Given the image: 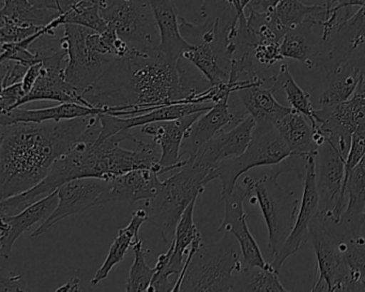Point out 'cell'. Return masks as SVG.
<instances>
[{
  "mask_svg": "<svg viewBox=\"0 0 365 292\" xmlns=\"http://www.w3.org/2000/svg\"><path fill=\"white\" fill-rule=\"evenodd\" d=\"M68 58V43L61 37V48L48 52L41 57L42 70L39 78L31 93H27L18 108L34 101H56L61 103H78L89 106L88 102L82 97V91L70 84L65 76L63 66Z\"/></svg>",
  "mask_w": 365,
  "mask_h": 292,
  "instance_id": "obj_13",
  "label": "cell"
},
{
  "mask_svg": "<svg viewBox=\"0 0 365 292\" xmlns=\"http://www.w3.org/2000/svg\"><path fill=\"white\" fill-rule=\"evenodd\" d=\"M307 0H282L275 9V16L284 28L289 29L312 21L320 25L326 20V5H307Z\"/></svg>",
  "mask_w": 365,
  "mask_h": 292,
  "instance_id": "obj_32",
  "label": "cell"
},
{
  "mask_svg": "<svg viewBox=\"0 0 365 292\" xmlns=\"http://www.w3.org/2000/svg\"><path fill=\"white\" fill-rule=\"evenodd\" d=\"M316 185L319 196L318 217L332 223H339L347 206L344 193L346 157L329 140L316 155Z\"/></svg>",
  "mask_w": 365,
  "mask_h": 292,
  "instance_id": "obj_10",
  "label": "cell"
},
{
  "mask_svg": "<svg viewBox=\"0 0 365 292\" xmlns=\"http://www.w3.org/2000/svg\"><path fill=\"white\" fill-rule=\"evenodd\" d=\"M230 99V95H226L215 102L210 110L204 113L192 125L181 145V157L185 155H187V159L195 157L198 150L211 138L224 131L225 127H234L245 118L232 112Z\"/></svg>",
  "mask_w": 365,
  "mask_h": 292,
  "instance_id": "obj_18",
  "label": "cell"
},
{
  "mask_svg": "<svg viewBox=\"0 0 365 292\" xmlns=\"http://www.w3.org/2000/svg\"><path fill=\"white\" fill-rule=\"evenodd\" d=\"M98 115L59 122H19L0 125L1 199L39 184L76 142Z\"/></svg>",
  "mask_w": 365,
  "mask_h": 292,
  "instance_id": "obj_3",
  "label": "cell"
},
{
  "mask_svg": "<svg viewBox=\"0 0 365 292\" xmlns=\"http://www.w3.org/2000/svg\"><path fill=\"white\" fill-rule=\"evenodd\" d=\"M314 25L307 21L289 29L281 41L282 56L299 61L309 70L322 67L326 53V42L314 33Z\"/></svg>",
  "mask_w": 365,
  "mask_h": 292,
  "instance_id": "obj_21",
  "label": "cell"
},
{
  "mask_svg": "<svg viewBox=\"0 0 365 292\" xmlns=\"http://www.w3.org/2000/svg\"><path fill=\"white\" fill-rule=\"evenodd\" d=\"M333 3H334V0H324V5H326L327 10L330 9Z\"/></svg>",
  "mask_w": 365,
  "mask_h": 292,
  "instance_id": "obj_46",
  "label": "cell"
},
{
  "mask_svg": "<svg viewBox=\"0 0 365 292\" xmlns=\"http://www.w3.org/2000/svg\"><path fill=\"white\" fill-rule=\"evenodd\" d=\"M282 0H251L245 9L253 10L259 14L274 12Z\"/></svg>",
  "mask_w": 365,
  "mask_h": 292,
  "instance_id": "obj_42",
  "label": "cell"
},
{
  "mask_svg": "<svg viewBox=\"0 0 365 292\" xmlns=\"http://www.w3.org/2000/svg\"><path fill=\"white\" fill-rule=\"evenodd\" d=\"M215 105L213 102L202 103H179L162 106L149 113L132 117H118L110 114H99L102 131L100 140H106L119 132L130 131L133 127H143L159 121L174 120L194 113L207 112Z\"/></svg>",
  "mask_w": 365,
  "mask_h": 292,
  "instance_id": "obj_20",
  "label": "cell"
},
{
  "mask_svg": "<svg viewBox=\"0 0 365 292\" xmlns=\"http://www.w3.org/2000/svg\"><path fill=\"white\" fill-rule=\"evenodd\" d=\"M110 181L97 178H81L69 181L58 189V204L51 217L31 236H41L53 226L71 215L81 214L88 209L101 206V198L110 189Z\"/></svg>",
  "mask_w": 365,
  "mask_h": 292,
  "instance_id": "obj_14",
  "label": "cell"
},
{
  "mask_svg": "<svg viewBox=\"0 0 365 292\" xmlns=\"http://www.w3.org/2000/svg\"><path fill=\"white\" fill-rule=\"evenodd\" d=\"M254 179L245 177L241 184H236L232 193L222 196L225 207V215L220 226L219 234H230L238 241L242 254V266L266 268L268 262L264 259L262 251L247 225L245 211V199L253 196Z\"/></svg>",
  "mask_w": 365,
  "mask_h": 292,
  "instance_id": "obj_11",
  "label": "cell"
},
{
  "mask_svg": "<svg viewBox=\"0 0 365 292\" xmlns=\"http://www.w3.org/2000/svg\"><path fill=\"white\" fill-rule=\"evenodd\" d=\"M1 22V21H0ZM44 26H19L12 23L1 22L0 25V39L1 44L16 43L23 41L31 36L41 31Z\"/></svg>",
  "mask_w": 365,
  "mask_h": 292,
  "instance_id": "obj_38",
  "label": "cell"
},
{
  "mask_svg": "<svg viewBox=\"0 0 365 292\" xmlns=\"http://www.w3.org/2000/svg\"><path fill=\"white\" fill-rule=\"evenodd\" d=\"M1 65V88L22 83L29 66L14 61H0Z\"/></svg>",
  "mask_w": 365,
  "mask_h": 292,
  "instance_id": "obj_39",
  "label": "cell"
},
{
  "mask_svg": "<svg viewBox=\"0 0 365 292\" xmlns=\"http://www.w3.org/2000/svg\"><path fill=\"white\" fill-rule=\"evenodd\" d=\"M279 177L268 174L254 180L252 204L257 202L268 229V249L277 255L294 229L301 200L290 189H284Z\"/></svg>",
  "mask_w": 365,
  "mask_h": 292,
  "instance_id": "obj_7",
  "label": "cell"
},
{
  "mask_svg": "<svg viewBox=\"0 0 365 292\" xmlns=\"http://www.w3.org/2000/svg\"><path fill=\"white\" fill-rule=\"evenodd\" d=\"M264 82L254 83L237 91L245 112L256 120V125H272L292 110L279 103L274 98V88L264 87Z\"/></svg>",
  "mask_w": 365,
  "mask_h": 292,
  "instance_id": "obj_23",
  "label": "cell"
},
{
  "mask_svg": "<svg viewBox=\"0 0 365 292\" xmlns=\"http://www.w3.org/2000/svg\"><path fill=\"white\" fill-rule=\"evenodd\" d=\"M63 39L68 43V63L66 80L78 90L84 91L93 84L114 63L115 57L99 54L86 43L87 27L76 24L63 25Z\"/></svg>",
  "mask_w": 365,
  "mask_h": 292,
  "instance_id": "obj_12",
  "label": "cell"
},
{
  "mask_svg": "<svg viewBox=\"0 0 365 292\" xmlns=\"http://www.w3.org/2000/svg\"><path fill=\"white\" fill-rule=\"evenodd\" d=\"M232 291L285 292V287L279 278V272L271 264L266 268L260 266H242L234 275Z\"/></svg>",
  "mask_w": 365,
  "mask_h": 292,
  "instance_id": "obj_31",
  "label": "cell"
},
{
  "mask_svg": "<svg viewBox=\"0 0 365 292\" xmlns=\"http://www.w3.org/2000/svg\"><path fill=\"white\" fill-rule=\"evenodd\" d=\"M250 1H251V0H240L241 6H242L243 9L245 10V8H247V6L250 4Z\"/></svg>",
  "mask_w": 365,
  "mask_h": 292,
  "instance_id": "obj_47",
  "label": "cell"
},
{
  "mask_svg": "<svg viewBox=\"0 0 365 292\" xmlns=\"http://www.w3.org/2000/svg\"><path fill=\"white\" fill-rule=\"evenodd\" d=\"M80 278L72 277L65 285L57 288L56 291H80Z\"/></svg>",
  "mask_w": 365,
  "mask_h": 292,
  "instance_id": "obj_45",
  "label": "cell"
},
{
  "mask_svg": "<svg viewBox=\"0 0 365 292\" xmlns=\"http://www.w3.org/2000/svg\"><path fill=\"white\" fill-rule=\"evenodd\" d=\"M356 69L360 72L361 80L358 85V89L365 90V54H354L350 57Z\"/></svg>",
  "mask_w": 365,
  "mask_h": 292,
  "instance_id": "obj_44",
  "label": "cell"
},
{
  "mask_svg": "<svg viewBox=\"0 0 365 292\" xmlns=\"http://www.w3.org/2000/svg\"><path fill=\"white\" fill-rule=\"evenodd\" d=\"M316 155H309L307 174L303 179V194L297 215L296 224L292 234L284 243L279 253L273 257L271 266L279 273L284 262L309 240V226L319 212V196L316 185Z\"/></svg>",
  "mask_w": 365,
  "mask_h": 292,
  "instance_id": "obj_15",
  "label": "cell"
},
{
  "mask_svg": "<svg viewBox=\"0 0 365 292\" xmlns=\"http://www.w3.org/2000/svg\"><path fill=\"white\" fill-rule=\"evenodd\" d=\"M345 238L339 223L326 221L318 215L312 221L307 241L317 260L312 291H345L349 275Z\"/></svg>",
  "mask_w": 365,
  "mask_h": 292,
  "instance_id": "obj_6",
  "label": "cell"
},
{
  "mask_svg": "<svg viewBox=\"0 0 365 292\" xmlns=\"http://www.w3.org/2000/svg\"><path fill=\"white\" fill-rule=\"evenodd\" d=\"M159 174L153 170H134L110 181V189L102 196V204L110 202L133 204L146 202L157 194L160 184Z\"/></svg>",
  "mask_w": 365,
  "mask_h": 292,
  "instance_id": "obj_22",
  "label": "cell"
},
{
  "mask_svg": "<svg viewBox=\"0 0 365 292\" xmlns=\"http://www.w3.org/2000/svg\"><path fill=\"white\" fill-rule=\"evenodd\" d=\"M364 221H365V214H364Z\"/></svg>",
  "mask_w": 365,
  "mask_h": 292,
  "instance_id": "obj_48",
  "label": "cell"
},
{
  "mask_svg": "<svg viewBox=\"0 0 365 292\" xmlns=\"http://www.w3.org/2000/svg\"><path fill=\"white\" fill-rule=\"evenodd\" d=\"M23 276L18 273H8L0 277V291H27L26 283L22 281Z\"/></svg>",
  "mask_w": 365,
  "mask_h": 292,
  "instance_id": "obj_41",
  "label": "cell"
},
{
  "mask_svg": "<svg viewBox=\"0 0 365 292\" xmlns=\"http://www.w3.org/2000/svg\"><path fill=\"white\" fill-rule=\"evenodd\" d=\"M272 86L275 91L283 89L286 100L289 103L290 108L304 115L311 121L313 127H315V118H314L315 108H314L313 102H312L311 95L303 90L297 84L286 63H283L279 67V72L273 76Z\"/></svg>",
  "mask_w": 365,
  "mask_h": 292,
  "instance_id": "obj_33",
  "label": "cell"
},
{
  "mask_svg": "<svg viewBox=\"0 0 365 292\" xmlns=\"http://www.w3.org/2000/svg\"><path fill=\"white\" fill-rule=\"evenodd\" d=\"M42 63H35V65L29 67V71H27L26 75H25L24 80H23V89H24L25 93H31V89L35 86L36 82L39 78L40 74H41Z\"/></svg>",
  "mask_w": 365,
  "mask_h": 292,
  "instance_id": "obj_43",
  "label": "cell"
},
{
  "mask_svg": "<svg viewBox=\"0 0 365 292\" xmlns=\"http://www.w3.org/2000/svg\"><path fill=\"white\" fill-rule=\"evenodd\" d=\"M290 155L292 151L275 125H256L247 150L240 157L223 162L215 168L221 181V196L232 193L238 179L252 168L277 165Z\"/></svg>",
  "mask_w": 365,
  "mask_h": 292,
  "instance_id": "obj_8",
  "label": "cell"
},
{
  "mask_svg": "<svg viewBox=\"0 0 365 292\" xmlns=\"http://www.w3.org/2000/svg\"><path fill=\"white\" fill-rule=\"evenodd\" d=\"M180 59L157 48H135L131 56L115 59L82 93L91 108H112L118 117H132L162 106L202 103L200 89L187 84Z\"/></svg>",
  "mask_w": 365,
  "mask_h": 292,
  "instance_id": "obj_1",
  "label": "cell"
},
{
  "mask_svg": "<svg viewBox=\"0 0 365 292\" xmlns=\"http://www.w3.org/2000/svg\"><path fill=\"white\" fill-rule=\"evenodd\" d=\"M63 25L76 24L98 33H104L108 24L100 12L99 4L91 0H78L61 14Z\"/></svg>",
  "mask_w": 365,
  "mask_h": 292,
  "instance_id": "obj_35",
  "label": "cell"
},
{
  "mask_svg": "<svg viewBox=\"0 0 365 292\" xmlns=\"http://www.w3.org/2000/svg\"><path fill=\"white\" fill-rule=\"evenodd\" d=\"M134 262L129 273V278L125 283V291H148L153 276L158 271V266L150 268L146 264V251L140 239L133 246Z\"/></svg>",
  "mask_w": 365,
  "mask_h": 292,
  "instance_id": "obj_36",
  "label": "cell"
},
{
  "mask_svg": "<svg viewBox=\"0 0 365 292\" xmlns=\"http://www.w3.org/2000/svg\"><path fill=\"white\" fill-rule=\"evenodd\" d=\"M114 114L112 108H89L78 103H61L53 108H41V110H16L1 114L0 125H14L19 122L41 123L46 121L68 120L78 117L91 116V115Z\"/></svg>",
  "mask_w": 365,
  "mask_h": 292,
  "instance_id": "obj_25",
  "label": "cell"
},
{
  "mask_svg": "<svg viewBox=\"0 0 365 292\" xmlns=\"http://www.w3.org/2000/svg\"><path fill=\"white\" fill-rule=\"evenodd\" d=\"M345 257L349 275L345 291H365V238L360 234L346 236Z\"/></svg>",
  "mask_w": 365,
  "mask_h": 292,
  "instance_id": "obj_34",
  "label": "cell"
},
{
  "mask_svg": "<svg viewBox=\"0 0 365 292\" xmlns=\"http://www.w3.org/2000/svg\"><path fill=\"white\" fill-rule=\"evenodd\" d=\"M26 95L24 89H23L22 83L12 85V86L1 88V95H0V108L1 114H7L11 110L18 108L21 100Z\"/></svg>",
  "mask_w": 365,
  "mask_h": 292,
  "instance_id": "obj_40",
  "label": "cell"
},
{
  "mask_svg": "<svg viewBox=\"0 0 365 292\" xmlns=\"http://www.w3.org/2000/svg\"><path fill=\"white\" fill-rule=\"evenodd\" d=\"M232 234L210 244H200L183 268L173 291H232L234 275L242 268L240 247Z\"/></svg>",
  "mask_w": 365,
  "mask_h": 292,
  "instance_id": "obj_5",
  "label": "cell"
},
{
  "mask_svg": "<svg viewBox=\"0 0 365 292\" xmlns=\"http://www.w3.org/2000/svg\"><path fill=\"white\" fill-rule=\"evenodd\" d=\"M1 22L19 26H46L61 16L56 9L38 7L31 0H1Z\"/></svg>",
  "mask_w": 365,
  "mask_h": 292,
  "instance_id": "obj_30",
  "label": "cell"
},
{
  "mask_svg": "<svg viewBox=\"0 0 365 292\" xmlns=\"http://www.w3.org/2000/svg\"><path fill=\"white\" fill-rule=\"evenodd\" d=\"M100 12L130 46L138 50L157 48L159 28L149 0H101Z\"/></svg>",
  "mask_w": 365,
  "mask_h": 292,
  "instance_id": "obj_9",
  "label": "cell"
},
{
  "mask_svg": "<svg viewBox=\"0 0 365 292\" xmlns=\"http://www.w3.org/2000/svg\"><path fill=\"white\" fill-rule=\"evenodd\" d=\"M58 189L48 194L46 197L34 202L16 214L0 213V256L11 257L12 249L16 240L36 224H42L51 217L58 204Z\"/></svg>",
  "mask_w": 365,
  "mask_h": 292,
  "instance_id": "obj_19",
  "label": "cell"
},
{
  "mask_svg": "<svg viewBox=\"0 0 365 292\" xmlns=\"http://www.w3.org/2000/svg\"><path fill=\"white\" fill-rule=\"evenodd\" d=\"M274 125L292 153L317 155L320 146L316 140V130L304 115L292 108L289 113L281 117Z\"/></svg>",
  "mask_w": 365,
  "mask_h": 292,
  "instance_id": "obj_28",
  "label": "cell"
},
{
  "mask_svg": "<svg viewBox=\"0 0 365 292\" xmlns=\"http://www.w3.org/2000/svg\"><path fill=\"white\" fill-rule=\"evenodd\" d=\"M160 33V52L174 59L182 58L192 43L181 35L179 19L173 0H149Z\"/></svg>",
  "mask_w": 365,
  "mask_h": 292,
  "instance_id": "obj_24",
  "label": "cell"
},
{
  "mask_svg": "<svg viewBox=\"0 0 365 292\" xmlns=\"http://www.w3.org/2000/svg\"><path fill=\"white\" fill-rule=\"evenodd\" d=\"M99 116V115H98ZM102 125L99 117L82 134L80 140L55 162L48 176L29 191L1 199L0 213L14 215L34 202L57 191L69 181L81 178H97L110 181L134 170H153L165 174L159 163L161 155L155 142L136 140L133 150L123 148L120 142L110 136L100 140Z\"/></svg>",
  "mask_w": 365,
  "mask_h": 292,
  "instance_id": "obj_2",
  "label": "cell"
},
{
  "mask_svg": "<svg viewBox=\"0 0 365 292\" xmlns=\"http://www.w3.org/2000/svg\"><path fill=\"white\" fill-rule=\"evenodd\" d=\"M172 177L162 181L157 194L145 202L148 221L159 230L162 241L168 243L185 211L204 193L209 183L217 180L215 170L200 167L191 159Z\"/></svg>",
  "mask_w": 365,
  "mask_h": 292,
  "instance_id": "obj_4",
  "label": "cell"
},
{
  "mask_svg": "<svg viewBox=\"0 0 365 292\" xmlns=\"http://www.w3.org/2000/svg\"><path fill=\"white\" fill-rule=\"evenodd\" d=\"M347 206L339 226L349 236L360 234L365 214V155L350 172L344 185Z\"/></svg>",
  "mask_w": 365,
  "mask_h": 292,
  "instance_id": "obj_26",
  "label": "cell"
},
{
  "mask_svg": "<svg viewBox=\"0 0 365 292\" xmlns=\"http://www.w3.org/2000/svg\"><path fill=\"white\" fill-rule=\"evenodd\" d=\"M148 213L145 209H140V210L134 211L132 213V219L129 225L118 230V234H117L110 251L106 256V261L97 271L95 277L91 279V285L97 286L100 281L108 276L115 266L123 261L130 247L134 246L140 240V236H138L140 227L145 221H148Z\"/></svg>",
  "mask_w": 365,
  "mask_h": 292,
  "instance_id": "obj_29",
  "label": "cell"
},
{
  "mask_svg": "<svg viewBox=\"0 0 365 292\" xmlns=\"http://www.w3.org/2000/svg\"><path fill=\"white\" fill-rule=\"evenodd\" d=\"M253 52L256 61L266 66L267 68L272 67L273 65L284 59L281 54V42L268 41V40L258 42L254 46Z\"/></svg>",
  "mask_w": 365,
  "mask_h": 292,
  "instance_id": "obj_37",
  "label": "cell"
},
{
  "mask_svg": "<svg viewBox=\"0 0 365 292\" xmlns=\"http://www.w3.org/2000/svg\"><path fill=\"white\" fill-rule=\"evenodd\" d=\"M206 112L194 113L174 120L159 121L140 127V132L151 136L153 142L162 148L159 163L166 172L179 170L187 164L180 155L181 145L194 122Z\"/></svg>",
  "mask_w": 365,
  "mask_h": 292,
  "instance_id": "obj_17",
  "label": "cell"
},
{
  "mask_svg": "<svg viewBox=\"0 0 365 292\" xmlns=\"http://www.w3.org/2000/svg\"><path fill=\"white\" fill-rule=\"evenodd\" d=\"M361 75L351 59L341 61L326 73V84L318 98V108H333L348 101L356 93Z\"/></svg>",
  "mask_w": 365,
  "mask_h": 292,
  "instance_id": "obj_27",
  "label": "cell"
},
{
  "mask_svg": "<svg viewBox=\"0 0 365 292\" xmlns=\"http://www.w3.org/2000/svg\"><path fill=\"white\" fill-rule=\"evenodd\" d=\"M255 127V119L247 115L230 131L220 132L211 138L198 150L195 157L189 159L200 167L215 170L220 164L240 157L247 150L253 137Z\"/></svg>",
  "mask_w": 365,
  "mask_h": 292,
  "instance_id": "obj_16",
  "label": "cell"
}]
</instances>
